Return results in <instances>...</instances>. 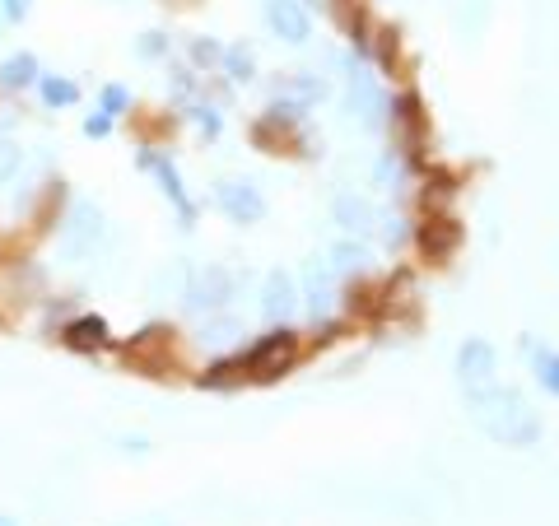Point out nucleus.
I'll return each mask as SVG.
<instances>
[{
  "label": "nucleus",
  "instance_id": "6e6552de",
  "mask_svg": "<svg viewBox=\"0 0 559 526\" xmlns=\"http://www.w3.org/2000/svg\"><path fill=\"white\" fill-rule=\"evenodd\" d=\"M103 238V210L94 201H75L70 205L66 224H61V247H66V257H89Z\"/></svg>",
  "mask_w": 559,
  "mask_h": 526
},
{
  "label": "nucleus",
  "instance_id": "b1692460",
  "mask_svg": "<svg viewBox=\"0 0 559 526\" xmlns=\"http://www.w3.org/2000/svg\"><path fill=\"white\" fill-rule=\"evenodd\" d=\"M168 52H173L168 33H140V38H136V56H140V61H168Z\"/></svg>",
  "mask_w": 559,
  "mask_h": 526
},
{
  "label": "nucleus",
  "instance_id": "f03ea898",
  "mask_svg": "<svg viewBox=\"0 0 559 526\" xmlns=\"http://www.w3.org/2000/svg\"><path fill=\"white\" fill-rule=\"evenodd\" d=\"M294 354H299V336H294V326H266L247 350H238V368H243V378H275V373H285L294 364Z\"/></svg>",
  "mask_w": 559,
  "mask_h": 526
},
{
  "label": "nucleus",
  "instance_id": "f3484780",
  "mask_svg": "<svg viewBox=\"0 0 559 526\" xmlns=\"http://www.w3.org/2000/svg\"><path fill=\"white\" fill-rule=\"evenodd\" d=\"M275 98H289L299 108H313L317 98H327V80H317L308 70H294V75H285V80L275 84Z\"/></svg>",
  "mask_w": 559,
  "mask_h": 526
},
{
  "label": "nucleus",
  "instance_id": "a878e982",
  "mask_svg": "<svg viewBox=\"0 0 559 526\" xmlns=\"http://www.w3.org/2000/svg\"><path fill=\"white\" fill-rule=\"evenodd\" d=\"M406 238H410L406 215H382V243L392 247V252H401V247H406Z\"/></svg>",
  "mask_w": 559,
  "mask_h": 526
},
{
  "label": "nucleus",
  "instance_id": "bb28decb",
  "mask_svg": "<svg viewBox=\"0 0 559 526\" xmlns=\"http://www.w3.org/2000/svg\"><path fill=\"white\" fill-rule=\"evenodd\" d=\"M112 126H117V122H112V117H108L103 108H94L89 117H84V135H89V140H108Z\"/></svg>",
  "mask_w": 559,
  "mask_h": 526
},
{
  "label": "nucleus",
  "instance_id": "a211bd4d",
  "mask_svg": "<svg viewBox=\"0 0 559 526\" xmlns=\"http://www.w3.org/2000/svg\"><path fill=\"white\" fill-rule=\"evenodd\" d=\"M522 354L532 359L536 382H541L550 396H559V350H550V345H536V340L527 336V340H522Z\"/></svg>",
  "mask_w": 559,
  "mask_h": 526
},
{
  "label": "nucleus",
  "instance_id": "5701e85b",
  "mask_svg": "<svg viewBox=\"0 0 559 526\" xmlns=\"http://www.w3.org/2000/svg\"><path fill=\"white\" fill-rule=\"evenodd\" d=\"M98 108L108 112L112 122H117V117H126V112H131V89H126V84H103V94H98Z\"/></svg>",
  "mask_w": 559,
  "mask_h": 526
},
{
  "label": "nucleus",
  "instance_id": "20e7f679",
  "mask_svg": "<svg viewBox=\"0 0 559 526\" xmlns=\"http://www.w3.org/2000/svg\"><path fill=\"white\" fill-rule=\"evenodd\" d=\"M233 294H238V275H233L229 266H205L191 275V284L182 289V308L191 312V317H215V312H224L233 303Z\"/></svg>",
  "mask_w": 559,
  "mask_h": 526
},
{
  "label": "nucleus",
  "instance_id": "4be33fe9",
  "mask_svg": "<svg viewBox=\"0 0 559 526\" xmlns=\"http://www.w3.org/2000/svg\"><path fill=\"white\" fill-rule=\"evenodd\" d=\"M187 56L196 70H219L224 61V42L219 38H187Z\"/></svg>",
  "mask_w": 559,
  "mask_h": 526
},
{
  "label": "nucleus",
  "instance_id": "423d86ee",
  "mask_svg": "<svg viewBox=\"0 0 559 526\" xmlns=\"http://www.w3.org/2000/svg\"><path fill=\"white\" fill-rule=\"evenodd\" d=\"M210 201H215V210L229 224H261L266 219V196H261V187L252 177H219Z\"/></svg>",
  "mask_w": 559,
  "mask_h": 526
},
{
  "label": "nucleus",
  "instance_id": "7c9ffc66",
  "mask_svg": "<svg viewBox=\"0 0 559 526\" xmlns=\"http://www.w3.org/2000/svg\"><path fill=\"white\" fill-rule=\"evenodd\" d=\"M154 526H168V522H154Z\"/></svg>",
  "mask_w": 559,
  "mask_h": 526
},
{
  "label": "nucleus",
  "instance_id": "9d476101",
  "mask_svg": "<svg viewBox=\"0 0 559 526\" xmlns=\"http://www.w3.org/2000/svg\"><path fill=\"white\" fill-rule=\"evenodd\" d=\"M261 19H266V28L280 42L303 47V42L313 38V14H308L303 0H261Z\"/></svg>",
  "mask_w": 559,
  "mask_h": 526
},
{
  "label": "nucleus",
  "instance_id": "412c9836",
  "mask_svg": "<svg viewBox=\"0 0 559 526\" xmlns=\"http://www.w3.org/2000/svg\"><path fill=\"white\" fill-rule=\"evenodd\" d=\"M182 108H187L191 126H196L205 140H219V135H224V112H219L210 98H191V103H182Z\"/></svg>",
  "mask_w": 559,
  "mask_h": 526
},
{
  "label": "nucleus",
  "instance_id": "c756f323",
  "mask_svg": "<svg viewBox=\"0 0 559 526\" xmlns=\"http://www.w3.org/2000/svg\"><path fill=\"white\" fill-rule=\"evenodd\" d=\"M0 526H19V517H10V513H0Z\"/></svg>",
  "mask_w": 559,
  "mask_h": 526
},
{
  "label": "nucleus",
  "instance_id": "7ed1b4c3",
  "mask_svg": "<svg viewBox=\"0 0 559 526\" xmlns=\"http://www.w3.org/2000/svg\"><path fill=\"white\" fill-rule=\"evenodd\" d=\"M136 168L140 173H150L154 182H159V191H164V201L178 210V229H196V201H191L187 182H182L178 163H173V154L168 149H140L136 154Z\"/></svg>",
  "mask_w": 559,
  "mask_h": 526
},
{
  "label": "nucleus",
  "instance_id": "6ab92c4d",
  "mask_svg": "<svg viewBox=\"0 0 559 526\" xmlns=\"http://www.w3.org/2000/svg\"><path fill=\"white\" fill-rule=\"evenodd\" d=\"M219 70L229 75V84H252V80H257V52H252L247 42H229V47H224Z\"/></svg>",
  "mask_w": 559,
  "mask_h": 526
},
{
  "label": "nucleus",
  "instance_id": "2eb2a0df",
  "mask_svg": "<svg viewBox=\"0 0 559 526\" xmlns=\"http://www.w3.org/2000/svg\"><path fill=\"white\" fill-rule=\"evenodd\" d=\"M38 80H42V61L33 52H14L0 61V89L24 94V89H38Z\"/></svg>",
  "mask_w": 559,
  "mask_h": 526
},
{
  "label": "nucleus",
  "instance_id": "39448f33",
  "mask_svg": "<svg viewBox=\"0 0 559 526\" xmlns=\"http://www.w3.org/2000/svg\"><path fill=\"white\" fill-rule=\"evenodd\" d=\"M345 80H350V112H359V122L364 126H387V108H392V98L387 89L378 84V75L369 70V61H355V56H345Z\"/></svg>",
  "mask_w": 559,
  "mask_h": 526
},
{
  "label": "nucleus",
  "instance_id": "f257e3e1",
  "mask_svg": "<svg viewBox=\"0 0 559 526\" xmlns=\"http://www.w3.org/2000/svg\"><path fill=\"white\" fill-rule=\"evenodd\" d=\"M466 415L480 424V433L499 447H532L541 443V415L518 387H471L466 392Z\"/></svg>",
  "mask_w": 559,
  "mask_h": 526
},
{
  "label": "nucleus",
  "instance_id": "cd10ccee",
  "mask_svg": "<svg viewBox=\"0 0 559 526\" xmlns=\"http://www.w3.org/2000/svg\"><path fill=\"white\" fill-rule=\"evenodd\" d=\"M28 10H33V0H0V14H5V24H24Z\"/></svg>",
  "mask_w": 559,
  "mask_h": 526
},
{
  "label": "nucleus",
  "instance_id": "1a4fd4ad",
  "mask_svg": "<svg viewBox=\"0 0 559 526\" xmlns=\"http://www.w3.org/2000/svg\"><path fill=\"white\" fill-rule=\"evenodd\" d=\"M494 378H499V350L485 336H466L457 345V382L471 392V387H490Z\"/></svg>",
  "mask_w": 559,
  "mask_h": 526
},
{
  "label": "nucleus",
  "instance_id": "393cba45",
  "mask_svg": "<svg viewBox=\"0 0 559 526\" xmlns=\"http://www.w3.org/2000/svg\"><path fill=\"white\" fill-rule=\"evenodd\" d=\"M24 168V149L14 145V140H0V187H10L14 177Z\"/></svg>",
  "mask_w": 559,
  "mask_h": 526
},
{
  "label": "nucleus",
  "instance_id": "9b49d317",
  "mask_svg": "<svg viewBox=\"0 0 559 526\" xmlns=\"http://www.w3.org/2000/svg\"><path fill=\"white\" fill-rule=\"evenodd\" d=\"M294 312H299V289L285 270H271L261 280V317H266V326H289Z\"/></svg>",
  "mask_w": 559,
  "mask_h": 526
},
{
  "label": "nucleus",
  "instance_id": "4468645a",
  "mask_svg": "<svg viewBox=\"0 0 559 526\" xmlns=\"http://www.w3.org/2000/svg\"><path fill=\"white\" fill-rule=\"evenodd\" d=\"M327 266L336 270V280H341V284L345 280H359V275H369V270H373V252L359 243V238H355V243H350V238H341V243L327 252Z\"/></svg>",
  "mask_w": 559,
  "mask_h": 526
},
{
  "label": "nucleus",
  "instance_id": "dca6fc26",
  "mask_svg": "<svg viewBox=\"0 0 559 526\" xmlns=\"http://www.w3.org/2000/svg\"><path fill=\"white\" fill-rule=\"evenodd\" d=\"M238 340H243V322H238V317H205L201 326H196V345H201V350H210V354H224L229 350V345H238Z\"/></svg>",
  "mask_w": 559,
  "mask_h": 526
},
{
  "label": "nucleus",
  "instance_id": "ddd939ff",
  "mask_svg": "<svg viewBox=\"0 0 559 526\" xmlns=\"http://www.w3.org/2000/svg\"><path fill=\"white\" fill-rule=\"evenodd\" d=\"M331 219L341 224L345 233H355V238H364V233L378 224V210H373L364 196H355V191H341L336 201H331Z\"/></svg>",
  "mask_w": 559,
  "mask_h": 526
},
{
  "label": "nucleus",
  "instance_id": "aec40b11",
  "mask_svg": "<svg viewBox=\"0 0 559 526\" xmlns=\"http://www.w3.org/2000/svg\"><path fill=\"white\" fill-rule=\"evenodd\" d=\"M38 98L47 108H75V103H80V84L70 80V75H47V70H42Z\"/></svg>",
  "mask_w": 559,
  "mask_h": 526
},
{
  "label": "nucleus",
  "instance_id": "0eeeda50",
  "mask_svg": "<svg viewBox=\"0 0 559 526\" xmlns=\"http://www.w3.org/2000/svg\"><path fill=\"white\" fill-rule=\"evenodd\" d=\"M303 308L317 326L331 322L336 308H341V280H336V270L327 261H308V270H303Z\"/></svg>",
  "mask_w": 559,
  "mask_h": 526
},
{
  "label": "nucleus",
  "instance_id": "c85d7f7f",
  "mask_svg": "<svg viewBox=\"0 0 559 526\" xmlns=\"http://www.w3.org/2000/svg\"><path fill=\"white\" fill-rule=\"evenodd\" d=\"M122 447L126 452H136V457H145V452H150V438H140L136 433V438H122Z\"/></svg>",
  "mask_w": 559,
  "mask_h": 526
},
{
  "label": "nucleus",
  "instance_id": "f8f14e48",
  "mask_svg": "<svg viewBox=\"0 0 559 526\" xmlns=\"http://www.w3.org/2000/svg\"><path fill=\"white\" fill-rule=\"evenodd\" d=\"M61 345L75 354H98L112 345V326L98 317V312H80V317H70L61 326Z\"/></svg>",
  "mask_w": 559,
  "mask_h": 526
}]
</instances>
